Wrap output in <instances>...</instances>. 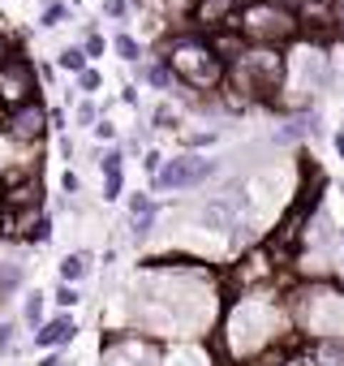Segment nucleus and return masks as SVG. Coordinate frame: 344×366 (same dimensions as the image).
I'll use <instances>...</instances> for the list:
<instances>
[{
    "instance_id": "0eeeda50",
    "label": "nucleus",
    "mask_w": 344,
    "mask_h": 366,
    "mask_svg": "<svg viewBox=\"0 0 344 366\" xmlns=\"http://www.w3.org/2000/svg\"><path fill=\"white\" fill-rule=\"evenodd\" d=\"M5 134H9L14 142H39V138L48 134V108L39 104V95L26 99V104H18V108H9Z\"/></svg>"
},
{
    "instance_id": "20e7f679",
    "label": "nucleus",
    "mask_w": 344,
    "mask_h": 366,
    "mask_svg": "<svg viewBox=\"0 0 344 366\" xmlns=\"http://www.w3.org/2000/svg\"><path fill=\"white\" fill-rule=\"evenodd\" d=\"M211 168H216L211 159L186 151V155H177V159L159 164V168L151 172V186H155V190H190V186H198V181L211 177Z\"/></svg>"
},
{
    "instance_id": "a878e982",
    "label": "nucleus",
    "mask_w": 344,
    "mask_h": 366,
    "mask_svg": "<svg viewBox=\"0 0 344 366\" xmlns=\"http://www.w3.org/2000/svg\"><path fill=\"white\" fill-rule=\"evenodd\" d=\"M78 121H82V125H95V104H91V99L78 108Z\"/></svg>"
},
{
    "instance_id": "dca6fc26",
    "label": "nucleus",
    "mask_w": 344,
    "mask_h": 366,
    "mask_svg": "<svg viewBox=\"0 0 344 366\" xmlns=\"http://www.w3.org/2000/svg\"><path fill=\"white\" fill-rule=\"evenodd\" d=\"M61 65H65L69 74H78V69L86 65V52H82V48H65V52H61Z\"/></svg>"
},
{
    "instance_id": "4be33fe9",
    "label": "nucleus",
    "mask_w": 344,
    "mask_h": 366,
    "mask_svg": "<svg viewBox=\"0 0 344 366\" xmlns=\"http://www.w3.org/2000/svg\"><path fill=\"white\" fill-rule=\"evenodd\" d=\"M103 177H108V181H103V194L116 199V194H121V172H103Z\"/></svg>"
},
{
    "instance_id": "412c9836",
    "label": "nucleus",
    "mask_w": 344,
    "mask_h": 366,
    "mask_svg": "<svg viewBox=\"0 0 344 366\" xmlns=\"http://www.w3.org/2000/svg\"><path fill=\"white\" fill-rule=\"evenodd\" d=\"M103 14H108V18H125L129 5H125V0H103Z\"/></svg>"
},
{
    "instance_id": "c756f323",
    "label": "nucleus",
    "mask_w": 344,
    "mask_h": 366,
    "mask_svg": "<svg viewBox=\"0 0 344 366\" xmlns=\"http://www.w3.org/2000/svg\"><path fill=\"white\" fill-rule=\"evenodd\" d=\"M335 151H340V155H344V129H340V134H335Z\"/></svg>"
},
{
    "instance_id": "f03ea898",
    "label": "nucleus",
    "mask_w": 344,
    "mask_h": 366,
    "mask_svg": "<svg viewBox=\"0 0 344 366\" xmlns=\"http://www.w3.org/2000/svg\"><path fill=\"white\" fill-rule=\"evenodd\" d=\"M228 26H237L246 44H275V48H284L301 31L297 14L280 5V0H250L237 18H228Z\"/></svg>"
},
{
    "instance_id": "cd10ccee",
    "label": "nucleus",
    "mask_w": 344,
    "mask_h": 366,
    "mask_svg": "<svg viewBox=\"0 0 344 366\" xmlns=\"http://www.w3.org/2000/svg\"><path fill=\"white\" fill-rule=\"evenodd\" d=\"M95 134H99L103 142H108V138H116V129H112V121H99V125H95Z\"/></svg>"
},
{
    "instance_id": "bb28decb",
    "label": "nucleus",
    "mask_w": 344,
    "mask_h": 366,
    "mask_svg": "<svg viewBox=\"0 0 344 366\" xmlns=\"http://www.w3.org/2000/svg\"><path fill=\"white\" fill-rule=\"evenodd\" d=\"M103 172H121V151H108L103 155Z\"/></svg>"
},
{
    "instance_id": "7ed1b4c3",
    "label": "nucleus",
    "mask_w": 344,
    "mask_h": 366,
    "mask_svg": "<svg viewBox=\"0 0 344 366\" xmlns=\"http://www.w3.org/2000/svg\"><path fill=\"white\" fill-rule=\"evenodd\" d=\"M233 74L246 78L254 91H275L284 82V56L275 44H250L241 48V56L233 61Z\"/></svg>"
},
{
    "instance_id": "f8f14e48",
    "label": "nucleus",
    "mask_w": 344,
    "mask_h": 366,
    "mask_svg": "<svg viewBox=\"0 0 344 366\" xmlns=\"http://www.w3.org/2000/svg\"><path fill=\"white\" fill-rule=\"evenodd\" d=\"M301 220H305V212H293V216L280 224V233H275V250H288V246L297 242V229H301Z\"/></svg>"
},
{
    "instance_id": "4468645a",
    "label": "nucleus",
    "mask_w": 344,
    "mask_h": 366,
    "mask_svg": "<svg viewBox=\"0 0 344 366\" xmlns=\"http://www.w3.org/2000/svg\"><path fill=\"white\" fill-rule=\"evenodd\" d=\"M203 220H207V224H216V229H224V224L233 220V203H228V199H216V203L203 212Z\"/></svg>"
},
{
    "instance_id": "b1692460",
    "label": "nucleus",
    "mask_w": 344,
    "mask_h": 366,
    "mask_svg": "<svg viewBox=\"0 0 344 366\" xmlns=\"http://www.w3.org/2000/svg\"><path fill=\"white\" fill-rule=\"evenodd\" d=\"M14 323H0V353H9V340H14Z\"/></svg>"
},
{
    "instance_id": "f257e3e1",
    "label": "nucleus",
    "mask_w": 344,
    "mask_h": 366,
    "mask_svg": "<svg viewBox=\"0 0 344 366\" xmlns=\"http://www.w3.org/2000/svg\"><path fill=\"white\" fill-rule=\"evenodd\" d=\"M168 69H172V78H181L194 91H216L228 78V61H220L216 48L194 35H181L168 44Z\"/></svg>"
},
{
    "instance_id": "a211bd4d",
    "label": "nucleus",
    "mask_w": 344,
    "mask_h": 366,
    "mask_svg": "<svg viewBox=\"0 0 344 366\" xmlns=\"http://www.w3.org/2000/svg\"><path fill=\"white\" fill-rule=\"evenodd\" d=\"M99 82H103V78H99L95 69H86V65L78 69V86H82V91H99Z\"/></svg>"
},
{
    "instance_id": "423d86ee",
    "label": "nucleus",
    "mask_w": 344,
    "mask_h": 366,
    "mask_svg": "<svg viewBox=\"0 0 344 366\" xmlns=\"http://www.w3.org/2000/svg\"><path fill=\"white\" fill-rule=\"evenodd\" d=\"M35 91H39L35 69L22 56H5V61H0V108H18V104L35 99Z\"/></svg>"
},
{
    "instance_id": "aec40b11",
    "label": "nucleus",
    "mask_w": 344,
    "mask_h": 366,
    "mask_svg": "<svg viewBox=\"0 0 344 366\" xmlns=\"http://www.w3.org/2000/svg\"><path fill=\"white\" fill-rule=\"evenodd\" d=\"M56 306H78V289H74V285L56 289Z\"/></svg>"
},
{
    "instance_id": "ddd939ff",
    "label": "nucleus",
    "mask_w": 344,
    "mask_h": 366,
    "mask_svg": "<svg viewBox=\"0 0 344 366\" xmlns=\"http://www.w3.org/2000/svg\"><path fill=\"white\" fill-rule=\"evenodd\" d=\"M142 78H146L151 86H159V91H168V86H172V69H168V61L146 65V69H142Z\"/></svg>"
},
{
    "instance_id": "c85d7f7f",
    "label": "nucleus",
    "mask_w": 344,
    "mask_h": 366,
    "mask_svg": "<svg viewBox=\"0 0 344 366\" xmlns=\"http://www.w3.org/2000/svg\"><path fill=\"white\" fill-rule=\"evenodd\" d=\"M318 353H323V357H331V362H340V357H344V349H340V345H323Z\"/></svg>"
},
{
    "instance_id": "f3484780",
    "label": "nucleus",
    "mask_w": 344,
    "mask_h": 366,
    "mask_svg": "<svg viewBox=\"0 0 344 366\" xmlns=\"http://www.w3.org/2000/svg\"><path fill=\"white\" fill-rule=\"evenodd\" d=\"M116 56H121V61H138V44H133L129 35H116Z\"/></svg>"
},
{
    "instance_id": "39448f33",
    "label": "nucleus",
    "mask_w": 344,
    "mask_h": 366,
    "mask_svg": "<svg viewBox=\"0 0 344 366\" xmlns=\"http://www.w3.org/2000/svg\"><path fill=\"white\" fill-rule=\"evenodd\" d=\"M52 224L44 220V207H0V237L5 242H48Z\"/></svg>"
},
{
    "instance_id": "5701e85b",
    "label": "nucleus",
    "mask_w": 344,
    "mask_h": 366,
    "mask_svg": "<svg viewBox=\"0 0 344 366\" xmlns=\"http://www.w3.org/2000/svg\"><path fill=\"white\" fill-rule=\"evenodd\" d=\"M61 18H65V5H48L44 9V26H56Z\"/></svg>"
},
{
    "instance_id": "1a4fd4ad",
    "label": "nucleus",
    "mask_w": 344,
    "mask_h": 366,
    "mask_svg": "<svg viewBox=\"0 0 344 366\" xmlns=\"http://www.w3.org/2000/svg\"><path fill=\"white\" fill-rule=\"evenodd\" d=\"M233 9H237V0H198L194 18H198L203 26H224V22L233 18Z\"/></svg>"
},
{
    "instance_id": "393cba45",
    "label": "nucleus",
    "mask_w": 344,
    "mask_h": 366,
    "mask_svg": "<svg viewBox=\"0 0 344 366\" xmlns=\"http://www.w3.org/2000/svg\"><path fill=\"white\" fill-rule=\"evenodd\" d=\"M82 52H86V56H99V52H103V39H99V35H86V48H82Z\"/></svg>"
},
{
    "instance_id": "9d476101",
    "label": "nucleus",
    "mask_w": 344,
    "mask_h": 366,
    "mask_svg": "<svg viewBox=\"0 0 344 366\" xmlns=\"http://www.w3.org/2000/svg\"><path fill=\"white\" fill-rule=\"evenodd\" d=\"M86 272H91V254H65V263H61V280H65V285L82 280Z\"/></svg>"
},
{
    "instance_id": "2eb2a0df",
    "label": "nucleus",
    "mask_w": 344,
    "mask_h": 366,
    "mask_svg": "<svg viewBox=\"0 0 344 366\" xmlns=\"http://www.w3.org/2000/svg\"><path fill=\"white\" fill-rule=\"evenodd\" d=\"M22 319H26L31 327H39V323H44V293H26V306H22Z\"/></svg>"
},
{
    "instance_id": "9b49d317",
    "label": "nucleus",
    "mask_w": 344,
    "mask_h": 366,
    "mask_svg": "<svg viewBox=\"0 0 344 366\" xmlns=\"http://www.w3.org/2000/svg\"><path fill=\"white\" fill-rule=\"evenodd\" d=\"M211 48H216V56H220V61H237V56H241V48H246V39H241V31H237V35H216V44H211Z\"/></svg>"
},
{
    "instance_id": "6ab92c4d",
    "label": "nucleus",
    "mask_w": 344,
    "mask_h": 366,
    "mask_svg": "<svg viewBox=\"0 0 344 366\" xmlns=\"http://www.w3.org/2000/svg\"><path fill=\"white\" fill-rule=\"evenodd\" d=\"M129 212H133V216H146V212H155V203H151L146 194H129Z\"/></svg>"
},
{
    "instance_id": "6e6552de",
    "label": "nucleus",
    "mask_w": 344,
    "mask_h": 366,
    "mask_svg": "<svg viewBox=\"0 0 344 366\" xmlns=\"http://www.w3.org/2000/svg\"><path fill=\"white\" fill-rule=\"evenodd\" d=\"M74 332H78V327H74V319H69V315H61V319H52V323H39V327H35V345H39V349H61V345H69V340H74Z\"/></svg>"
}]
</instances>
